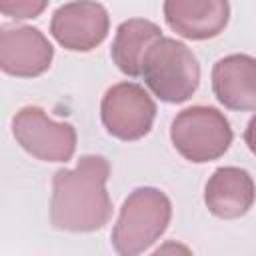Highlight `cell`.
Listing matches in <instances>:
<instances>
[{
    "instance_id": "cell-1",
    "label": "cell",
    "mask_w": 256,
    "mask_h": 256,
    "mask_svg": "<svg viewBox=\"0 0 256 256\" xmlns=\"http://www.w3.org/2000/svg\"><path fill=\"white\" fill-rule=\"evenodd\" d=\"M108 176V160L96 154L82 156L74 170H58L52 180V226L66 232H94L108 224L112 216Z\"/></svg>"
},
{
    "instance_id": "cell-2",
    "label": "cell",
    "mask_w": 256,
    "mask_h": 256,
    "mask_svg": "<svg viewBox=\"0 0 256 256\" xmlns=\"http://www.w3.org/2000/svg\"><path fill=\"white\" fill-rule=\"evenodd\" d=\"M172 204L158 188H136L122 204L112 230V246L118 254L134 256L150 248L168 228Z\"/></svg>"
},
{
    "instance_id": "cell-3",
    "label": "cell",
    "mask_w": 256,
    "mask_h": 256,
    "mask_svg": "<svg viewBox=\"0 0 256 256\" xmlns=\"http://www.w3.org/2000/svg\"><path fill=\"white\" fill-rule=\"evenodd\" d=\"M142 78L154 96L178 104L196 92L200 84V66L186 44L162 36L144 56Z\"/></svg>"
},
{
    "instance_id": "cell-4",
    "label": "cell",
    "mask_w": 256,
    "mask_h": 256,
    "mask_svg": "<svg viewBox=\"0 0 256 256\" xmlns=\"http://www.w3.org/2000/svg\"><path fill=\"white\" fill-rule=\"evenodd\" d=\"M170 138L186 160L202 164L220 158L230 148L232 128L220 110L212 106H192L176 114Z\"/></svg>"
},
{
    "instance_id": "cell-5",
    "label": "cell",
    "mask_w": 256,
    "mask_h": 256,
    "mask_svg": "<svg viewBox=\"0 0 256 256\" xmlns=\"http://www.w3.org/2000/svg\"><path fill=\"white\" fill-rule=\"evenodd\" d=\"M16 142L44 162H68L76 150V130L68 122H54L38 106H24L12 120Z\"/></svg>"
},
{
    "instance_id": "cell-6",
    "label": "cell",
    "mask_w": 256,
    "mask_h": 256,
    "mask_svg": "<svg viewBox=\"0 0 256 256\" xmlns=\"http://www.w3.org/2000/svg\"><path fill=\"white\" fill-rule=\"evenodd\" d=\"M100 116L108 134L132 142L150 132L156 116V104L142 86L134 82H120L106 90L100 104Z\"/></svg>"
},
{
    "instance_id": "cell-7",
    "label": "cell",
    "mask_w": 256,
    "mask_h": 256,
    "mask_svg": "<svg viewBox=\"0 0 256 256\" xmlns=\"http://www.w3.org/2000/svg\"><path fill=\"white\" fill-rule=\"evenodd\" d=\"M110 18L96 0H74L60 6L50 20L54 40L72 52H88L96 48L108 34Z\"/></svg>"
},
{
    "instance_id": "cell-8",
    "label": "cell",
    "mask_w": 256,
    "mask_h": 256,
    "mask_svg": "<svg viewBox=\"0 0 256 256\" xmlns=\"http://www.w3.org/2000/svg\"><path fill=\"white\" fill-rule=\"evenodd\" d=\"M54 48L32 26H4L0 32V68L18 78H34L50 68Z\"/></svg>"
},
{
    "instance_id": "cell-9",
    "label": "cell",
    "mask_w": 256,
    "mask_h": 256,
    "mask_svg": "<svg viewBox=\"0 0 256 256\" xmlns=\"http://www.w3.org/2000/svg\"><path fill=\"white\" fill-rule=\"evenodd\" d=\"M166 24L188 40L218 36L230 18L228 0H164Z\"/></svg>"
},
{
    "instance_id": "cell-10",
    "label": "cell",
    "mask_w": 256,
    "mask_h": 256,
    "mask_svg": "<svg viewBox=\"0 0 256 256\" xmlns=\"http://www.w3.org/2000/svg\"><path fill=\"white\" fill-rule=\"evenodd\" d=\"M212 90L230 110H256V58L248 54L220 58L212 68Z\"/></svg>"
},
{
    "instance_id": "cell-11",
    "label": "cell",
    "mask_w": 256,
    "mask_h": 256,
    "mask_svg": "<svg viewBox=\"0 0 256 256\" xmlns=\"http://www.w3.org/2000/svg\"><path fill=\"white\" fill-rule=\"evenodd\" d=\"M256 198V186L252 176L236 166H224L214 170L204 188V202L208 210L218 218L244 216Z\"/></svg>"
},
{
    "instance_id": "cell-12",
    "label": "cell",
    "mask_w": 256,
    "mask_h": 256,
    "mask_svg": "<svg viewBox=\"0 0 256 256\" xmlns=\"http://www.w3.org/2000/svg\"><path fill=\"white\" fill-rule=\"evenodd\" d=\"M162 38L160 28L144 18H130L122 22L116 30L112 42V60L120 72L126 76H142V62L148 48Z\"/></svg>"
},
{
    "instance_id": "cell-13",
    "label": "cell",
    "mask_w": 256,
    "mask_h": 256,
    "mask_svg": "<svg viewBox=\"0 0 256 256\" xmlns=\"http://www.w3.org/2000/svg\"><path fill=\"white\" fill-rule=\"evenodd\" d=\"M48 6V0H0V10L4 16L14 20H28L40 16Z\"/></svg>"
},
{
    "instance_id": "cell-14",
    "label": "cell",
    "mask_w": 256,
    "mask_h": 256,
    "mask_svg": "<svg viewBox=\"0 0 256 256\" xmlns=\"http://www.w3.org/2000/svg\"><path fill=\"white\" fill-rule=\"evenodd\" d=\"M244 142H246V146L250 148V152L256 154V114L250 118L246 130H244Z\"/></svg>"
}]
</instances>
